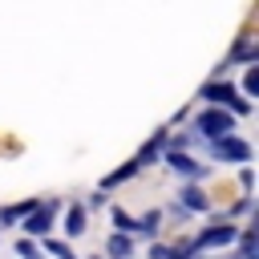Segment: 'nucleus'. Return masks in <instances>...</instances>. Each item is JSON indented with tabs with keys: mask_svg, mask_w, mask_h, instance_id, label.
I'll use <instances>...</instances> for the list:
<instances>
[{
	"mask_svg": "<svg viewBox=\"0 0 259 259\" xmlns=\"http://www.w3.org/2000/svg\"><path fill=\"white\" fill-rule=\"evenodd\" d=\"M194 130H198L202 138H210V142H219V138H227V134H235V117H231L227 109H202V113L194 117Z\"/></svg>",
	"mask_w": 259,
	"mask_h": 259,
	"instance_id": "1",
	"label": "nucleus"
},
{
	"mask_svg": "<svg viewBox=\"0 0 259 259\" xmlns=\"http://www.w3.org/2000/svg\"><path fill=\"white\" fill-rule=\"evenodd\" d=\"M150 259H170V247H166V243H154V247H150Z\"/></svg>",
	"mask_w": 259,
	"mask_h": 259,
	"instance_id": "16",
	"label": "nucleus"
},
{
	"mask_svg": "<svg viewBox=\"0 0 259 259\" xmlns=\"http://www.w3.org/2000/svg\"><path fill=\"white\" fill-rule=\"evenodd\" d=\"M166 162H170V166H174L178 174H186V178H202V174H206V166H198L194 158H186V154H178V150H174V154H170Z\"/></svg>",
	"mask_w": 259,
	"mask_h": 259,
	"instance_id": "7",
	"label": "nucleus"
},
{
	"mask_svg": "<svg viewBox=\"0 0 259 259\" xmlns=\"http://www.w3.org/2000/svg\"><path fill=\"white\" fill-rule=\"evenodd\" d=\"M166 142H170V138H166V130H158V134H154V138H150V142L138 150V158H134V162H138V166H150V162H154V158L166 150Z\"/></svg>",
	"mask_w": 259,
	"mask_h": 259,
	"instance_id": "6",
	"label": "nucleus"
},
{
	"mask_svg": "<svg viewBox=\"0 0 259 259\" xmlns=\"http://www.w3.org/2000/svg\"><path fill=\"white\" fill-rule=\"evenodd\" d=\"M105 251H109L113 259H130V255H134V243H130V235H113Z\"/></svg>",
	"mask_w": 259,
	"mask_h": 259,
	"instance_id": "10",
	"label": "nucleus"
},
{
	"mask_svg": "<svg viewBox=\"0 0 259 259\" xmlns=\"http://www.w3.org/2000/svg\"><path fill=\"white\" fill-rule=\"evenodd\" d=\"M182 206H186V210H206L210 202H206V194H202L198 186H186V190H182Z\"/></svg>",
	"mask_w": 259,
	"mask_h": 259,
	"instance_id": "9",
	"label": "nucleus"
},
{
	"mask_svg": "<svg viewBox=\"0 0 259 259\" xmlns=\"http://www.w3.org/2000/svg\"><path fill=\"white\" fill-rule=\"evenodd\" d=\"M65 231H69V235H85V206L73 202V206L65 210Z\"/></svg>",
	"mask_w": 259,
	"mask_h": 259,
	"instance_id": "8",
	"label": "nucleus"
},
{
	"mask_svg": "<svg viewBox=\"0 0 259 259\" xmlns=\"http://www.w3.org/2000/svg\"><path fill=\"white\" fill-rule=\"evenodd\" d=\"M158 223H162V214H158V210H150V214H146V219L138 223V231H146V235H154V231H158Z\"/></svg>",
	"mask_w": 259,
	"mask_h": 259,
	"instance_id": "15",
	"label": "nucleus"
},
{
	"mask_svg": "<svg viewBox=\"0 0 259 259\" xmlns=\"http://www.w3.org/2000/svg\"><path fill=\"white\" fill-rule=\"evenodd\" d=\"M210 150H214V158H223V162H251V146H247L243 138H235V134L219 138Z\"/></svg>",
	"mask_w": 259,
	"mask_h": 259,
	"instance_id": "5",
	"label": "nucleus"
},
{
	"mask_svg": "<svg viewBox=\"0 0 259 259\" xmlns=\"http://www.w3.org/2000/svg\"><path fill=\"white\" fill-rule=\"evenodd\" d=\"M202 97H206V101H214V105H231L235 113H247V109H251V101H247V97H239L231 81H227V85H223V81L202 85Z\"/></svg>",
	"mask_w": 259,
	"mask_h": 259,
	"instance_id": "2",
	"label": "nucleus"
},
{
	"mask_svg": "<svg viewBox=\"0 0 259 259\" xmlns=\"http://www.w3.org/2000/svg\"><path fill=\"white\" fill-rule=\"evenodd\" d=\"M134 174H138V162H125V166H121V170H113L101 186H117V182H125V178H134Z\"/></svg>",
	"mask_w": 259,
	"mask_h": 259,
	"instance_id": "11",
	"label": "nucleus"
},
{
	"mask_svg": "<svg viewBox=\"0 0 259 259\" xmlns=\"http://www.w3.org/2000/svg\"><path fill=\"white\" fill-rule=\"evenodd\" d=\"M235 235H239V227H231V223H210V227L194 239V251H202V247H231Z\"/></svg>",
	"mask_w": 259,
	"mask_h": 259,
	"instance_id": "4",
	"label": "nucleus"
},
{
	"mask_svg": "<svg viewBox=\"0 0 259 259\" xmlns=\"http://www.w3.org/2000/svg\"><path fill=\"white\" fill-rule=\"evenodd\" d=\"M16 255H20V259H40V247H36L32 239H20V243H16Z\"/></svg>",
	"mask_w": 259,
	"mask_h": 259,
	"instance_id": "14",
	"label": "nucleus"
},
{
	"mask_svg": "<svg viewBox=\"0 0 259 259\" xmlns=\"http://www.w3.org/2000/svg\"><path fill=\"white\" fill-rule=\"evenodd\" d=\"M45 247H49V255H57V259H77V255H73V247H69V243H61V239H49Z\"/></svg>",
	"mask_w": 259,
	"mask_h": 259,
	"instance_id": "13",
	"label": "nucleus"
},
{
	"mask_svg": "<svg viewBox=\"0 0 259 259\" xmlns=\"http://www.w3.org/2000/svg\"><path fill=\"white\" fill-rule=\"evenodd\" d=\"M61 210V202L57 198H49V202H36L32 210H28V223H24V231L28 235H49V227H53V214Z\"/></svg>",
	"mask_w": 259,
	"mask_h": 259,
	"instance_id": "3",
	"label": "nucleus"
},
{
	"mask_svg": "<svg viewBox=\"0 0 259 259\" xmlns=\"http://www.w3.org/2000/svg\"><path fill=\"white\" fill-rule=\"evenodd\" d=\"M113 223H117V235H130V231H138V219H130L125 210H113Z\"/></svg>",
	"mask_w": 259,
	"mask_h": 259,
	"instance_id": "12",
	"label": "nucleus"
}]
</instances>
